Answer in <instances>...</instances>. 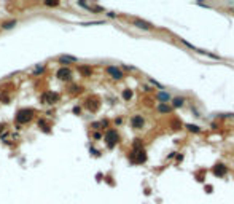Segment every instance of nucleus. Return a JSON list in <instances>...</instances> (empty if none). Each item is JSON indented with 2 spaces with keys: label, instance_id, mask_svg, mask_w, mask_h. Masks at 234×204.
I'll use <instances>...</instances> for the list:
<instances>
[{
  "label": "nucleus",
  "instance_id": "nucleus-1",
  "mask_svg": "<svg viewBox=\"0 0 234 204\" xmlns=\"http://www.w3.org/2000/svg\"><path fill=\"white\" fill-rule=\"evenodd\" d=\"M105 141H107V145H108L110 148H113V147H115V144L118 142V134H116V131L110 129V131L105 134Z\"/></svg>",
  "mask_w": 234,
  "mask_h": 204
},
{
  "label": "nucleus",
  "instance_id": "nucleus-2",
  "mask_svg": "<svg viewBox=\"0 0 234 204\" xmlns=\"http://www.w3.org/2000/svg\"><path fill=\"white\" fill-rule=\"evenodd\" d=\"M32 116V110H21L19 113L16 115V121L18 123H26V121H29Z\"/></svg>",
  "mask_w": 234,
  "mask_h": 204
},
{
  "label": "nucleus",
  "instance_id": "nucleus-3",
  "mask_svg": "<svg viewBox=\"0 0 234 204\" xmlns=\"http://www.w3.org/2000/svg\"><path fill=\"white\" fill-rule=\"evenodd\" d=\"M58 94L56 92H45V94L42 96V100L45 102V104H53L54 100H58Z\"/></svg>",
  "mask_w": 234,
  "mask_h": 204
},
{
  "label": "nucleus",
  "instance_id": "nucleus-4",
  "mask_svg": "<svg viewBox=\"0 0 234 204\" xmlns=\"http://www.w3.org/2000/svg\"><path fill=\"white\" fill-rule=\"evenodd\" d=\"M107 72H108V73H110V75L113 77L115 80L123 78V73H121V70H119V69H116V67H113V66H110V67L107 69Z\"/></svg>",
  "mask_w": 234,
  "mask_h": 204
},
{
  "label": "nucleus",
  "instance_id": "nucleus-5",
  "mask_svg": "<svg viewBox=\"0 0 234 204\" xmlns=\"http://www.w3.org/2000/svg\"><path fill=\"white\" fill-rule=\"evenodd\" d=\"M134 153H135V156H134L132 160H134L135 163H143V161L147 160V155H145L143 150H139V152H134Z\"/></svg>",
  "mask_w": 234,
  "mask_h": 204
},
{
  "label": "nucleus",
  "instance_id": "nucleus-6",
  "mask_svg": "<svg viewBox=\"0 0 234 204\" xmlns=\"http://www.w3.org/2000/svg\"><path fill=\"white\" fill-rule=\"evenodd\" d=\"M131 123H132V126H134V128H137V129H139V128H142V126H143V118L140 116V115H135L132 120H131Z\"/></svg>",
  "mask_w": 234,
  "mask_h": 204
},
{
  "label": "nucleus",
  "instance_id": "nucleus-7",
  "mask_svg": "<svg viewBox=\"0 0 234 204\" xmlns=\"http://www.w3.org/2000/svg\"><path fill=\"white\" fill-rule=\"evenodd\" d=\"M213 174H215V175H218V177H221V175L226 174V168H224L223 164H217V166L213 168Z\"/></svg>",
  "mask_w": 234,
  "mask_h": 204
},
{
  "label": "nucleus",
  "instance_id": "nucleus-8",
  "mask_svg": "<svg viewBox=\"0 0 234 204\" xmlns=\"http://www.w3.org/2000/svg\"><path fill=\"white\" fill-rule=\"evenodd\" d=\"M58 77H59L61 80H69V78H70V70L65 69V67H62V69L58 72Z\"/></svg>",
  "mask_w": 234,
  "mask_h": 204
},
{
  "label": "nucleus",
  "instance_id": "nucleus-9",
  "mask_svg": "<svg viewBox=\"0 0 234 204\" xmlns=\"http://www.w3.org/2000/svg\"><path fill=\"white\" fill-rule=\"evenodd\" d=\"M134 24H135L137 27H142V29H151V24H150V22H145V21H140V19H135Z\"/></svg>",
  "mask_w": 234,
  "mask_h": 204
},
{
  "label": "nucleus",
  "instance_id": "nucleus-10",
  "mask_svg": "<svg viewBox=\"0 0 234 204\" xmlns=\"http://www.w3.org/2000/svg\"><path fill=\"white\" fill-rule=\"evenodd\" d=\"M158 110H159V112H163V113H169L171 110H172V107L166 105V104H161V105H158Z\"/></svg>",
  "mask_w": 234,
  "mask_h": 204
},
{
  "label": "nucleus",
  "instance_id": "nucleus-11",
  "mask_svg": "<svg viewBox=\"0 0 234 204\" xmlns=\"http://www.w3.org/2000/svg\"><path fill=\"white\" fill-rule=\"evenodd\" d=\"M13 26H16V21H10V22H5V24H2V27H3V29H11Z\"/></svg>",
  "mask_w": 234,
  "mask_h": 204
},
{
  "label": "nucleus",
  "instance_id": "nucleus-12",
  "mask_svg": "<svg viewBox=\"0 0 234 204\" xmlns=\"http://www.w3.org/2000/svg\"><path fill=\"white\" fill-rule=\"evenodd\" d=\"M180 105H183V99H182V97L174 99V107H180Z\"/></svg>",
  "mask_w": 234,
  "mask_h": 204
},
{
  "label": "nucleus",
  "instance_id": "nucleus-13",
  "mask_svg": "<svg viewBox=\"0 0 234 204\" xmlns=\"http://www.w3.org/2000/svg\"><path fill=\"white\" fill-rule=\"evenodd\" d=\"M123 97H124L126 100H127V99H131V97H132V92H131L129 89H126V91L123 92Z\"/></svg>",
  "mask_w": 234,
  "mask_h": 204
},
{
  "label": "nucleus",
  "instance_id": "nucleus-14",
  "mask_svg": "<svg viewBox=\"0 0 234 204\" xmlns=\"http://www.w3.org/2000/svg\"><path fill=\"white\" fill-rule=\"evenodd\" d=\"M186 128H188V129H190V131H193V133H199V128H198V126H193V124H188V126H186Z\"/></svg>",
  "mask_w": 234,
  "mask_h": 204
},
{
  "label": "nucleus",
  "instance_id": "nucleus-15",
  "mask_svg": "<svg viewBox=\"0 0 234 204\" xmlns=\"http://www.w3.org/2000/svg\"><path fill=\"white\" fill-rule=\"evenodd\" d=\"M46 5H50V6H56V5H58V2H53V3H51V2H46Z\"/></svg>",
  "mask_w": 234,
  "mask_h": 204
},
{
  "label": "nucleus",
  "instance_id": "nucleus-16",
  "mask_svg": "<svg viewBox=\"0 0 234 204\" xmlns=\"http://www.w3.org/2000/svg\"><path fill=\"white\" fill-rule=\"evenodd\" d=\"M3 128H5V126H0V131H3Z\"/></svg>",
  "mask_w": 234,
  "mask_h": 204
}]
</instances>
